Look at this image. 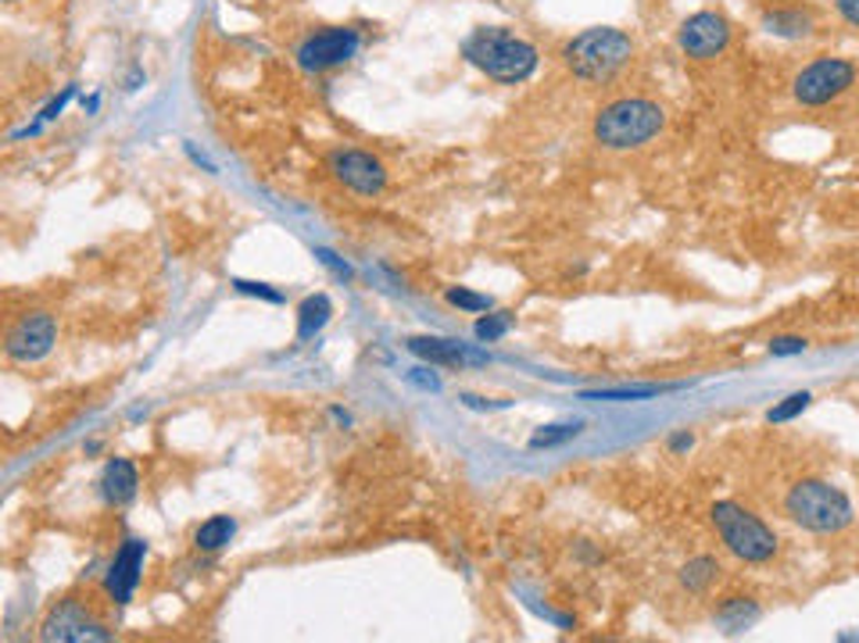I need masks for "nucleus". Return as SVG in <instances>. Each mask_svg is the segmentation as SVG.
I'll return each instance as SVG.
<instances>
[{
	"mask_svg": "<svg viewBox=\"0 0 859 643\" xmlns=\"http://www.w3.org/2000/svg\"><path fill=\"white\" fill-rule=\"evenodd\" d=\"M462 54L470 57L488 80L499 83H523L531 80L537 68V51L526 40H520L509 29H476V33L462 43Z\"/></svg>",
	"mask_w": 859,
	"mask_h": 643,
	"instance_id": "nucleus-1",
	"label": "nucleus"
},
{
	"mask_svg": "<svg viewBox=\"0 0 859 643\" xmlns=\"http://www.w3.org/2000/svg\"><path fill=\"white\" fill-rule=\"evenodd\" d=\"M630 51H635V43L620 29H587V33L566 43V65L577 80L601 83L627 65Z\"/></svg>",
	"mask_w": 859,
	"mask_h": 643,
	"instance_id": "nucleus-2",
	"label": "nucleus"
},
{
	"mask_svg": "<svg viewBox=\"0 0 859 643\" xmlns=\"http://www.w3.org/2000/svg\"><path fill=\"white\" fill-rule=\"evenodd\" d=\"M662 129V112L659 104L630 97V101H616L606 112H598L595 118V140L601 147L612 150H627V147H641Z\"/></svg>",
	"mask_w": 859,
	"mask_h": 643,
	"instance_id": "nucleus-3",
	"label": "nucleus"
},
{
	"mask_svg": "<svg viewBox=\"0 0 859 643\" xmlns=\"http://www.w3.org/2000/svg\"><path fill=\"white\" fill-rule=\"evenodd\" d=\"M788 515L798 526H806L813 533H838V529H846L852 523V504L838 486L820 483V479H806V483L792 486Z\"/></svg>",
	"mask_w": 859,
	"mask_h": 643,
	"instance_id": "nucleus-4",
	"label": "nucleus"
},
{
	"mask_svg": "<svg viewBox=\"0 0 859 643\" xmlns=\"http://www.w3.org/2000/svg\"><path fill=\"white\" fill-rule=\"evenodd\" d=\"M713 526L720 533V540L727 544V550L742 561H771L777 550V536L766 529L763 518L745 512L742 504L720 500L713 508Z\"/></svg>",
	"mask_w": 859,
	"mask_h": 643,
	"instance_id": "nucleus-5",
	"label": "nucleus"
},
{
	"mask_svg": "<svg viewBox=\"0 0 859 643\" xmlns=\"http://www.w3.org/2000/svg\"><path fill=\"white\" fill-rule=\"evenodd\" d=\"M856 80V68L849 65V61L841 57H820L813 61V65H806L803 72L795 75V101L798 104H827L835 101L838 94H846V89L852 86Z\"/></svg>",
	"mask_w": 859,
	"mask_h": 643,
	"instance_id": "nucleus-6",
	"label": "nucleus"
},
{
	"mask_svg": "<svg viewBox=\"0 0 859 643\" xmlns=\"http://www.w3.org/2000/svg\"><path fill=\"white\" fill-rule=\"evenodd\" d=\"M54 336H57L54 318L48 312H33V315H22L8 329L4 350H8V358H14V361H40V358L51 355Z\"/></svg>",
	"mask_w": 859,
	"mask_h": 643,
	"instance_id": "nucleus-7",
	"label": "nucleus"
},
{
	"mask_svg": "<svg viewBox=\"0 0 859 643\" xmlns=\"http://www.w3.org/2000/svg\"><path fill=\"white\" fill-rule=\"evenodd\" d=\"M355 51H358L355 29H326V33H315L312 40L301 43L297 65L305 72H326V68L344 65L348 57H355Z\"/></svg>",
	"mask_w": 859,
	"mask_h": 643,
	"instance_id": "nucleus-8",
	"label": "nucleus"
},
{
	"mask_svg": "<svg viewBox=\"0 0 859 643\" xmlns=\"http://www.w3.org/2000/svg\"><path fill=\"white\" fill-rule=\"evenodd\" d=\"M727 40H731V29H727V22H723L720 14H713V11L691 14V19L681 25V51H684L688 57L710 61V57H716L723 48H727Z\"/></svg>",
	"mask_w": 859,
	"mask_h": 643,
	"instance_id": "nucleus-9",
	"label": "nucleus"
},
{
	"mask_svg": "<svg viewBox=\"0 0 859 643\" xmlns=\"http://www.w3.org/2000/svg\"><path fill=\"white\" fill-rule=\"evenodd\" d=\"M329 168H334V176L344 182V187H352L355 193H380L387 187L384 165L373 155H362V150H337V155L329 158Z\"/></svg>",
	"mask_w": 859,
	"mask_h": 643,
	"instance_id": "nucleus-10",
	"label": "nucleus"
},
{
	"mask_svg": "<svg viewBox=\"0 0 859 643\" xmlns=\"http://www.w3.org/2000/svg\"><path fill=\"white\" fill-rule=\"evenodd\" d=\"M40 636L43 640H75V643H83V640H112V633L104 630V622L90 619L75 601H65L62 608H54L51 615H48V622H43Z\"/></svg>",
	"mask_w": 859,
	"mask_h": 643,
	"instance_id": "nucleus-11",
	"label": "nucleus"
},
{
	"mask_svg": "<svg viewBox=\"0 0 859 643\" xmlns=\"http://www.w3.org/2000/svg\"><path fill=\"white\" fill-rule=\"evenodd\" d=\"M144 555H147V547H144L140 540H129V544L115 555L108 576H104V587H108V593L115 597L118 604H126L129 597H133V590H137L140 569H144Z\"/></svg>",
	"mask_w": 859,
	"mask_h": 643,
	"instance_id": "nucleus-12",
	"label": "nucleus"
},
{
	"mask_svg": "<svg viewBox=\"0 0 859 643\" xmlns=\"http://www.w3.org/2000/svg\"><path fill=\"white\" fill-rule=\"evenodd\" d=\"M409 350L419 358H427L433 365H462V361H473V365H484L488 355H480L473 347H459L451 340H437V336H412Z\"/></svg>",
	"mask_w": 859,
	"mask_h": 643,
	"instance_id": "nucleus-13",
	"label": "nucleus"
},
{
	"mask_svg": "<svg viewBox=\"0 0 859 643\" xmlns=\"http://www.w3.org/2000/svg\"><path fill=\"white\" fill-rule=\"evenodd\" d=\"M101 489L112 504L133 500V494H137V468H133L129 462H123V457H115V462H108V468H104Z\"/></svg>",
	"mask_w": 859,
	"mask_h": 643,
	"instance_id": "nucleus-14",
	"label": "nucleus"
},
{
	"mask_svg": "<svg viewBox=\"0 0 859 643\" xmlns=\"http://www.w3.org/2000/svg\"><path fill=\"white\" fill-rule=\"evenodd\" d=\"M329 312H334V304H329L326 294H315V297H308L305 304H301V312H297V340H308V336L319 333L329 322Z\"/></svg>",
	"mask_w": 859,
	"mask_h": 643,
	"instance_id": "nucleus-15",
	"label": "nucleus"
},
{
	"mask_svg": "<svg viewBox=\"0 0 859 643\" xmlns=\"http://www.w3.org/2000/svg\"><path fill=\"white\" fill-rule=\"evenodd\" d=\"M677 387H656V382H648V387H616V390H584L580 397L584 401H616V404H627V401H648V397H659V393H670Z\"/></svg>",
	"mask_w": 859,
	"mask_h": 643,
	"instance_id": "nucleus-16",
	"label": "nucleus"
},
{
	"mask_svg": "<svg viewBox=\"0 0 859 643\" xmlns=\"http://www.w3.org/2000/svg\"><path fill=\"white\" fill-rule=\"evenodd\" d=\"M766 29L777 36H806L813 29V19L806 11H795V8H777L766 14Z\"/></svg>",
	"mask_w": 859,
	"mask_h": 643,
	"instance_id": "nucleus-17",
	"label": "nucleus"
},
{
	"mask_svg": "<svg viewBox=\"0 0 859 643\" xmlns=\"http://www.w3.org/2000/svg\"><path fill=\"white\" fill-rule=\"evenodd\" d=\"M233 533H237L233 518L216 515V518H208V523L198 529V547H201V550H219L222 544H230Z\"/></svg>",
	"mask_w": 859,
	"mask_h": 643,
	"instance_id": "nucleus-18",
	"label": "nucleus"
},
{
	"mask_svg": "<svg viewBox=\"0 0 859 643\" xmlns=\"http://www.w3.org/2000/svg\"><path fill=\"white\" fill-rule=\"evenodd\" d=\"M716 619L734 633V630H742V625H748L752 619H756V604L745 601V597H731V601L720 608V615H716Z\"/></svg>",
	"mask_w": 859,
	"mask_h": 643,
	"instance_id": "nucleus-19",
	"label": "nucleus"
},
{
	"mask_svg": "<svg viewBox=\"0 0 859 643\" xmlns=\"http://www.w3.org/2000/svg\"><path fill=\"white\" fill-rule=\"evenodd\" d=\"M716 572H720V565L713 558H695L684 569V587L688 590H705L716 579Z\"/></svg>",
	"mask_w": 859,
	"mask_h": 643,
	"instance_id": "nucleus-20",
	"label": "nucleus"
},
{
	"mask_svg": "<svg viewBox=\"0 0 859 643\" xmlns=\"http://www.w3.org/2000/svg\"><path fill=\"white\" fill-rule=\"evenodd\" d=\"M577 433H580V422H573V425H545L541 433L531 436V447H534V451H541V447H559V443L573 440Z\"/></svg>",
	"mask_w": 859,
	"mask_h": 643,
	"instance_id": "nucleus-21",
	"label": "nucleus"
},
{
	"mask_svg": "<svg viewBox=\"0 0 859 643\" xmlns=\"http://www.w3.org/2000/svg\"><path fill=\"white\" fill-rule=\"evenodd\" d=\"M509 326H512L509 315H488V318H480V322H476V340H484V344L499 340V336L509 333Z\"/></svg>",
	"mask_w": 859,
	"mask_h": 643,
	"instance_id": "nucleus-22",
	"label": "nucleus"
},
{
	"mask_svg": "<svg viewBox=\"0 0 859 643\" xmlns=\"http://www.w3.org/2000/svg\"><path fill=\"white\" fill-rule=\"evenodd\" d=\"M806 404H809V393H792V397H785V404H777L771 415V422H788V419H795L798 411H806Z\"/></svg>",
	"mask_w": 859,
	"mask_h": 643,
	"instance_id": "nucleus-23",
	"label": "nucleus"
},
{
	"mask_svg": "<svg viewBox=\"0 0 859 643\" xmlns=\"http://www.w3.org/2000/svg\"><path fill=\"white\" fill-rule=\"evenodd\" d=\"M448 301L455 304V308H465V312H488L491 308V297L470 294V289H451Z\"/></svg>",
	"mask_w": 859,
	"mask_h": 643,
	"instance_id": "nucleus-24",
	"label": "nucleus"
},
{
	"mask_svg": "<svg viewBox=\"0 0 859 643\" xmlns=\"http://www.w3.org/2000/svg\"><path fill=\"white\" fill-rule=\"evenodd\" d=\"M803 350H806L803 336H781V340L771 344V355H774V358H792V355H803Z\"/></svg>",
	"mask_w": 859,
	"mask_h": 643,
	"instance_id": "nucleus-25",
	"label": "nucleus"
},
{
	"mask_svg": "<svg viewBox=\"0 0 859 643\" xmlns=\"http://www.w3.org/2000/svg\"><path fill=\"white\" fill-rule=\"evenodd\" d=\"M237 289H240V294H259V297H265V301H280L276 289H265L262 283H244V280H237Z\"/></svg>",
	"mask_w": 859,
	"mask_h": 643,
	"instance_id": "nucleus-26",
	"label": "nucleus"
},
{
	"mask_svg": "<svg viewBox=\"0 0 859 643\" xmlns=\"http://www.w3.org/2000/svg\"><path fill=\"white\" fill-rule=\"evenodd\" d=\"M315 254H319V262L334 268V272L341 275V280H352V268L344 265V262H337V254H329V251H315Z\"/></svg>",
	"mask_w": 859,
	"mask_h": 643,
	"instance_id": "nucleus-27",
	"label": "nucleus"
},
{
	"mask_svg": "<svg viewBox=\"0 0 859 643\" xmlns=\"http://www.w3.org/2000/svg\"><path fill=\"white\" fill-rule=\"evenodd\" d=\"M835 8H838V14L846 22L859 25V0H835Z\"/></svg>",
	"mask_w": 859,
	"mask_h": 643,
	"instance_id": "nucleus-28",
	"label": "nucleus"
},
{
	"mask_svg": "<svg viewBox=\"0 0 859 643\" xmlns=\"http://www.w3.org/2000/svg\"><path fill=\"white\" fill-rule=\"evenodd\" d=\"M412 382H416V387H423V390H441V379L427 376V369H416V372H412Z\"/></svg>",
	"mask_w": 859,
	"mask_h": 643,
	"instance_id": "nucleus-29",
	"label": "nucleus"
},
{
	"mask_svg": "<svg viewBox=\"0 0 859 643\" xmlns=\"http://www.w3.org/2000/svg\"><path fill=\"white\" fill-rule=\"evenodd\" d=\"M673 447H677V451H684V447H691V436H688V433H681V436H673Z\"/></svg>",
	"mask_w": 859,
	"mask_h": 643,
	"instance_id": "nucleus-30",
	"label": "nucleus"
}]
</instances>
